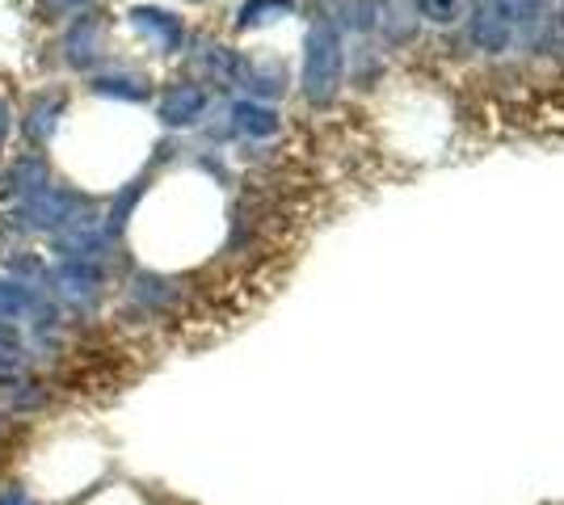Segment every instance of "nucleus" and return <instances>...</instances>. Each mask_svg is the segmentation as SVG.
<instances>
[{
	"label": "nucleus",
	"instance_id": "1",
	"mask_svg": "<svg viewBox=\"0 0 564 505\" xmlns=\"http://www.w3.org/2000/svg\"><path fill=\"white\" fill-rule=\"evenodd\" d=\"M342 30L333 22H316L304 47V94L316 106H329L342 85Z\"/></svg>",
	"mask_w": 564,
	"mask_h": 505
},
{
	"label": "nucleus",
	"instance_id": "2",
	"mask_svg": "<svg viewBox=\"0 0 564 505\" xmlns=\"http://www.w3.org/2000/svg\"><path fill=\"white\" fill-rule=\"evenodd\" d=\"M85 207H89V198H81L76 189L47 186V189H38L34 198H26V202H17L13 223H17L22 232H56V236H60L72 223L89 220Z\"/></svg>",
	"mask_w": 564,
	"mask_h": 505
},
{
	"label": "nucleus",
	"instance_id": "3",
	"mask_svg": "<svg viewBox=\"0 0 564 505\" xmlns=\"http://www.w3.org/2000/svg\"><path fill=\"white\" fill-rule=\"evenodd\" d=\"M126 22H131V30L144 34L160 56L182 51V38H186V30H182V17H177V13L157 9V4H135V9L126 13Z\"/></svg>",
	"mask_w": 564,
	"mask_h": 505
},
{
	"label": "nucleus",
	"instance_id": "4",
	"mask_svg": "<svg viewBox=\"0 0 564 505\" xmlns=\"http://www.w3.org/2000/svg\"><path fill=\"white\" fill-rule=\"evenodd\" d=\"M101 42H106V26L97 17H76L60 42L63 63L68 67H94L97 56H101Z\"/></svg>",
	"mask_w": 564,
	"mask_h": 505
},
{
	"label": "nucleus",
	"instance_id": "5",
	"mask_svg": "<svg viewBox=\"0 0 564 505\" xmlns=\"http://www.w3.org/2000/svg\"><path fill=\"white\" fill-rule=\"evenodd\" d=\"M207 110V89L194 81L169 85V94L160 97V123L164 126H194Z\"/></svg>",
	"mask_w": 564,
	"mask_h": 505
},
{
	"label": "nucleus",
	"instance_id": "6",
	"mask_svg": "<svg viewBox=\"0 0 564 505\" xmlns=\"http://www.w3.org/2000/svg\"><path fill=\"white\" fill-rule=\"evenodd\" d=\"M51 283H56V295L68 304H89L101 295L106 279H101V266H94V261H63Z\"/></svg>",
	"mask_w": 564,
	"mask_h": 505
},
{
	"label": "nucleus",
	"instance_id": "7",
	"mask_svg": "<svg viewBox=\"0 0 564 505\" xmlns=\"http://www.w3.org/2000/svg\"><path fill=\"white\" fill-rule=\"evenodd\" d=\"M510 38H514V30H510V22H505L502 4L498 0H480L476 4V17H471V42L480 47V51H505L510 47Z\"/></svg>",
	"mask_w": 564,
	"mask_h": 505
},
{
	"label": "nucleus",
	"instance_id": "8",
	"mask_svg": "<svg viewBox=\"0 0 564 505\" xmlns=\"http://www.w3.org/2000/svg\"><path fill=\"white\" fill-rule=\"evenodd\" d=\"M38 189H47V160L42 157L13 160V164L4 169V177H0V198H17V202H26V198L38 194Z\"/></svg>",
	"mask_w": 564,
	"mask_h": 505
},
{
	"label": "nucleus",
	"instance_id": "9",
	"mask_svg": "<svg viewBox=\"0 0 564 505\" xmlns=\"http://www.w3.org/2000/svg\"><path fill=\"white\" fill-rule=\"evenodd\" d=\"M232 126L241 135H249V139H270V135H279L282 123L266 101H236L232 106Z\"/></svg>",
	"mask_w": 564,
	"mask_h": 505
},
{
	"label": "nucleus",
	"instance_id": "10",
	"mask_svg": "<svg viewBox=\"0 0 564 505\" xmlns=\"http://www.w3.org/2000/svg\"><path fill=\"white\" fill-rule=\"evenodd\" d=\"M22 316H47V320H51V312L42 308V299L34 295V286H22V283H13V279H0V324L22 320Z\"/></svg>",
	"mask_w": 564,
	"mask_h": 505
},
{
	"label": "nucleus",
	"instance_id": "11",
	"mask_svg": "<svg viewBox=\"0 0 564 505\" xmlns=\"http://www.w3.org/2000/svg\"><path fill=\"white\" fill-rule=\"evenodd\" d=\"M68 114V97L63 94H38L30 106V119H26V135L30 139H51L56 135V126H60V119Z\"/></svg>",
	"mask_w": 564,
	"mask_h": 505
},
{
	"label": "nucleus",
	"instance_id": "12",
	"mask_svg": "<svg viewBox=\"0 0 564 505\" xmlns=\"http://www.w3.org/2000/svg\"><path fill=\"white\" fill-rule=\"evenodd\" d=\"M101 97H123V101H144L148 97V81L139 72H101L94 81Z\"/></svg>",
	"mask_w": 564,
	"mask_h": 505
},
{
	"label": "nucleus",
	"instance_id": "13",
	"mask_svg": "<svg viewBox=\"0 0 564 505\" xmlns=\"http://www.w3.org/2000/svg\"><path fill=\"white\" fill-rule=\"evenodd\" d=\"M291 9H295V0H245L241 13H236V26L241 30H257V26L274 22V17H286Z\"/></svg>",
	"mask_w": 564,
	"mask_h": 505
},
{
	"label": "nucleus",
	"instance_id": "14",
	"mask_svg": "<svg viewBox=\"0 0 564 505\" xmlns=\"http://www.w3.org/2000/svg\"><path fill=\"white\" fill-rule=\"evenodd\" d=\"M417 9L434 22V26H455L468 13V0H417Z\"/></svg>",
	"mask_w": 564,
	"mask_h": 505
},
{
	"label": "nucleus",
	"instance_id": "15",
	"mask_svg": "<svg viewBox=\"0 0 564 505\" xmlns=\"http://www.w3.org/2000/svg\"><path fill=\"white\" fill-rule=\"evenodd\" d=\"M498 4H502L510 30H531L535 22H539V4L543 0H498Z\"/></svg>",
	"mask_w": 564,
	"mask_h": 505
},
{
	"label": "nucleus",
	"instance_id": "16",
	"mask_svg": "<svg viewBox=\"0 0 564 505\" xmlns=\"http://www.w3.org/2000/svg\"><path fill=\"white\" fill-rule=\"evenodd\" d=\"M94 0H34V9H38V22H63V17H72V13H85Z\"/></svg>",
	"mask_w": 564,
	"mask_h": 505
},
{
	"label": "nucleus",
	"instance_id": "17",
	"mask_svg": "<svg viewBox=\"0 0 564 505\" xmlns=\"http://www.w3.org/2000/svg\"><path fill=\"white\" fill-rule=\"evenodd\" d=\"M342 17L350 30H367L376 17V4L371 0H342Z\"/></svg>",
	"mask_w": 564,
	"mask_h": 505
},
{
	"label": "nucleus",
	"instance_id": "18",
	"mask_svg": "<svg viewBox=\"0 0 564 505\" xmlns=\"http://www.w3.org/2000/svg\"><path fill=\"white\" fill-rule=\"evenodd\" d=\"M9 126H13V114H9V101L0 97V152H4V139H9Z\"/></svg>",
	"mask_w": 564,
	"mask_h": 505
}]
</instances>
